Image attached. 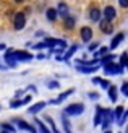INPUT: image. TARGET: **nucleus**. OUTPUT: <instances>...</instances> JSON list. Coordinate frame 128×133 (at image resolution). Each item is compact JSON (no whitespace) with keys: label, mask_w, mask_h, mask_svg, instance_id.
<instances>
[{"label":"nucleus","mask_w":128,"mask_h":133,"mask_svg":"<svg viewBox=\"0 0 128 133\" xmlns=\"http://www.w3.org/2000/svg\"><path fill=\"white\" fill-rule=\"evenodd\" d=\"M104 66V71L107 73V75H120V73L123 71V66L120 65V63H115V62H107L105 65H102Z\"/></svg>","instance_id":"obj_1"},{"label":"nucleus","mask_w":128,"mask_h":133,"mask_svg":"<svg viewBox=\"0 0 128 133\" xmlns=\"http://www.w3.org/2000/svg\"><path fill=\"white\" fill-rule=\"evenodd\" d=\"M84 112V105L81 102H76V104H70L68 107H65V114L66 115H79Z\"/></svg>","instance_id":"obj_2"},{"label":"nucleus","mask_w":128,"mask_h":133,"mask_svg":"<svg viewBox=\"0 0 128 133\" xmlns=\"http://www.w3.org/2000/svg\"><path fill=\"white\" fill-rule=\"evenodd\" d=\"M24 24H26V16H24V13H16V16H15V29L16 31H21L24 28Z\"/></svg>","instance_id":"obj_3"},{"label":"nucleus","mask_w":128,"mask_h":133,"mask_svg":"<svg viewBox=\"0 0 128 133\" xmlns=\"http://www.w3.org/2000/svg\"><path fill=\"white\" fill-rule=\"evenodd\" d=\"M102 15H104L105 19H109V21H113V19H115V16H117V10L113 8V6L109 5V6H105V8H104Z\"/></svg>","instance_id":"obj_4"},{"label":"nucleus","mask_w":128,"mask_h":133,"mask_svg":"<svg viewBox=\"0 0 128 133\" xmlns=\"http://www.w3.org/2000/svg\"><path fill=\"white\" fill-rule=\"evenodd\" d=\"M5 60H6V63H8L10 66H15L16 65V58H15V50L13 49H8L5 52Z\"/></svg>","instance_id":"obj_5"},{"label":"nucleus","mask_w":128,"mask_h":133,"mask_svg":"<svg viewBox=\"0 0 128 133\" xmlns=\"http://www.w3.org/2000/svg\"><path fill=\"white\" fill-rule=\"evenodd\" d=\"M100 23V29H102V32L104 34H110V32L113 31V28H112V21H109V19H102V21H99Z\"/></svg>","instance_id":"obj_6"},{"label":"nucleus","mask_w":128,"mask_h":133,"mask_svg":"<svg viewBox=\"0 0 128 133\" xmlns=\"http://www.w3.org/2000/svg\"><path fill=\"white\" fill-rule=\"evenodd\" d=\"M63 24H65V29H73V28H75V24H76L75 16H70V15L63 16Z\"/></svg>","instance_id":"obj_7"},{"label":"nucleus","mask_w":128,"mask_h":133,"mask_svg":"<svg viewBox=\"0 0 128 133\" xmlns=\"http://www.w3.org/2000/svg\"><path fill=\"white\" fill-rule=\"evenodd\" d=\"M15 58L16 60H31L32 55L26 50H15Z\"/></svg>","instance_id":"obj_8"},{"label":"nucleus","mask_w":128,"mask_h":133,"mask_svg":"<svg viewBox=\"0 0 128 133\" xmlns=\"http://www.w3.org/2000/svg\"><path fill=\"white\" fill-rule=\"evenodd\" d=\"M81 39H83L84 42H89L91 39H92V29L87 28V26H84V28L81 29Z\"/></svg>","instance_id":"obj_9"},{"label":"nucleus","mask_w":128,"mask_h":133,"mask_svg":"<svg viewBox=\"0 0 128 133\" xmlns=\"http://www.w3.org/2000/svg\"><path fill=\"white\" fill-rule=\"evenodd\" d=\"M76 70L79 71V73H94V71H97L99 70V66L97 65H91V66H81V65H78L76 66Z\"/></svg>","instance_id":"obj_10"},{"label":"nucleus","mask_w":128,"mask_h":133,"mask_svg":"<svg viewBox=\"0 0 128 133\" xmlns=\"http://www.w3.org/2000/svg\"><path fill=\"white\" fill-rule=\"evenodd\" d=\"M100 8H96V6H92V8L89 10V18L92 19V21H100Z\"/></svg>","instance_id":"obj_11"},{"label":"nucleus","mask_w":128,"mask_h":133,"mask_svg":"<svg viewBox=\"0 0 128 133\" xmlns=\"http://www.w3.org/2000/svg\"><path fill=\"white\" fill-rule=\"evenodd\" d=\"M15 122H16V125L21 130H28V131H36V128L32 127V125H29V123H26V122H23V120H19V118H15Z\"/></svg>","instance_id":"obj_12"},{"label":"nucleus","mask_w":128,"mask_h":133,"mask_svg":"<svg viewBox=\"0 0 128 133\" xmlns=\"http://www.w3.org/2000/svg\"><path fill=\"white\" fill-rule=\"evenodd\" d=\"M123 37H125V34L123 32H118V34L112 39V42H110V49H115V47H118V44L123 41Z\"/></svg>","instance_id":"obj_13"},{"label":"nucleus","mask_w":128,"mask_h":133,"mask_svg":"<svg viewBox=\"0 0 128 133\" xmlns=\"http://www.w3.org/2000/svg\"><path fill=\"white\" fill-rule=\"evenodd\" d=\"M45 107V102H37V104H34L32 107H29V114H37V112H41L42 109Z\"/></svg>","instance_id":"obj_14"},{"label":"nucleus","mask_w":128,"mask_h":133,"mask_svg":"<svg viewBox=\"0 0 128 133\" xmlns=\"http://www.w3.org/2000/svg\"><path fill=\"white\" fill-rule=\"evenodd\" d=\"M57 10L55 8H47V11H45V16H47V19L49 21H55V18H57Z\"/></svg>","instance_id":"obj_15"},{"label":"nucleus","mask_w":128,"mask_h":133,"mask_svg":"<svg viewBox=\"0 0 128 133\" xmlns=\"http://www.w3.org/2000/svg\"><path fill=\"white\" fill-rule=\"evenodd\" d=\"M73 91H75V89H68V91H65V92H62V94L58 96V99H55V101H52V102H53V104H58V102H62L63 99H66V97H68V96L71 94Z\"/></svg>","instance_id":"obj_16"},{"label":"nucleus","mask_w":128,"mask_h":133,"mask_svg":"<svg viewBox=\"0 0 128 133\" xmlns=\"http://www.w3.org/2000/svg\"><path fill=\"white\" fill-rule=\"evenodd\" d=\"M107 89H109V97H110V101L115 102V101H117V88H115V86H109Z\"/></svg>","instance_id":"obj_17"},{"label":"nucleus","mask_w":128,"mask_h":133,"mask_svg":"<svg viewBox=\"0 0 128 133\" xmlns=\"http://www.w3.org/2000/svg\"><path fill=\"white\" fill-rule=\"evenodd\" d=\"M102 110H104V109H100V107H97V109H96V117H94V125H99L100 122H102Z\"/></svg>","instance_id":"obj_18"},{"label":"nucleus","mask_w":128,"mask_h":133,"mask_svg":"<svg viewBox=\"0 0 128 133\" xmlns=\"http://www.w3.org/2000/svg\"><path fill=\"white\" fill-rule=\"evenodd\" d=\"M120 65H122L123 68H128V55H126V54H122V55H120Z\"/></svg>","instance_id":"obj_19"},{"label":"nucleus","mask_w":128,"mask_h":133,"mask_svg":"<svg viewBox=\"0 0 128 133\" xmlns=\"http://www.w3.org/2000/svg\"><path fill=\"white\" fill-rule=\"evenodd\" d=\"M107 52H109V49H107V47H100V49H99V50H97L94 55H96V58H100L102 55H105Z\"/></svg>","instance_id":"obj_20"},{"label":"nucleus","mask_w":128,"mask_h":133,"mask_svg":"<svg viewBox=\"0 0 128 133\" xmlns=\"http://www.w3.org/2000/svg\"><path fill=\"white\" fill-rule=\"evenodd\" d=\"M36 123L39 125V130H41L42 133H49V128H47V127H45V125H44L41 120H37V118H36Z\"/></svg>","instance_id":"obj_21"},{"label":"nucleus","mask_w":128,"mask_h":133,"mask_svg":"<svg viewBox=\"0 0 128 133\" xmlns=\"http://www.w3.org/2000/svg\"><path fill=\"white\" fill-rule=\"evenodd\" d=\"M76 49H78V45H71V47L68 49V52H66V55H65V58H70L73 54L76 52Z\"/></svg>","instance_id":"obj_22"},{"label":"nucleus","mask_w":128,"mask_h":133,"mask_svg":"<svg viewBox=\"0 0 128 133\" xmlns=\"http://www.w3.org/2000/svg\"><path fill=\"white\" fill-rule=\"evenodd\" d=\"M100 60V65H105L107 62H110V60H113V55H107L105 54V57H102V58H99Z\"/></svg>","instance_id":"obj_23"},{"label":"nucleus","mask_w":128,"mask_h":133,"mask_svg":"<svg viewBox=\"0 0 128 133\" xmlns=\"http://www.w3.org/2000/svg\"><path fill=\"white\" fill-rule=\"evenodd\" d=\"M57 11H60L62 16H66V6H65V3H58V10Z\"/></svg>","instance_id":"obj_24"},{"label":"nucleus","mask_w":128,"mask_h":133,"mask_svg":"<svg viewBox=\"0 0 128 133\" xmlns=\"http://www.w3.org/2000/svg\"><path fill=\"white\" fill-rule=\"evenodd\" d=\"M23 105V101H11L10 102V107L11 109H18V107H21Z\"/></svg>","instance_id":"obj_25"},{"label":"nucleus","mask_w":128,"mask_h":133,"mask_svg":"<svg viewBox=\"0 0 128 133\" xmlns=\"http://www.w3.org/2000/svg\"><path fill=\"white\" fill-rule=\"evenodd\" d=\"M122 115H123V107H122V105H118L117 110H115V117L120 120V118H122Z\"/></svg>","instance_id":"obj_26"},{"label":"nucleus","mask_w":128,"mask_h":133,"mask_svg":"<svg viewBox=\"0 0 128 133\" xmlns=\"http://www.w3.org/2000/svg\"><path fill=\"white\" fill-rule=\"evenodd\" d=\"M2 130H6V131H15V127L10 123H2Z\"/></svg>","instance_id":"obj_27"},{"label":"nucleus","mask_w":128,"mask_h":133,"mask_svg":"<svg viewBox=\"0 0 128 133\" xmlns=\"http://www.w3.org/2000/svg\"><path fill=\"white\" fill-rule=\"evenodd\" d=\"M45 84H47V88H52V89H53V88H58V83L53 81V79H52V81H47Z\"/></svg>","instance_id":"obj_28"},{"label":"nucleus","mask_w":128,"mask_h":133,"mask_svg":"<svg viewBox=\"0 0 128 133\" xmlns=\"http://www.w3.org/2000/svg\"><path fill=\"white\" fill-rule=\"evenodd\" d=\"M99 84L102 86V88H105V89H107V88H109V86H110V84H109V81H107V79H100V83H99Z\"/></svg>","instance_id":"obj_29"},{"label":"nucleus","mask_w":128,"mask_h":133,"mask_svg":"<svg viewBox=\"0 0 128 133\" xmlns=\"http://www.w3.org/2000/svg\"><path fill=\"white\" fill-rule=\"evenodd\" d=\"M118 3L122 8H128V0H118Z\"/></svg>","instance_id":"obj_30"},{"label":"nucleus","mask_w":128,"mask_h":133,"mask_svg":"<svg viewBox=\"0 0 128 133\" xmlns=\"http://www.w3.org/2000/svg\"><path fill=\"white\" fill-rule=\"evenodd\" d=\"M122 91H123V92H126V91H128V81H126V83H123V86H122Z\"/></svg>","instance_id":"obj_31"},{"label":"nucleus","mask_w":128,"mask_h":133,"mask_svg":"<svg viewBox=\"0 0 128 133\" xmlns=\"http://www.w3.org/2000/svg\"><path fill=\"white\" fill-rule=\"evenodd\" d=\"M100 79H102V78H92V83H94V84H99Z\"/></svg>","instance_id":"obj_32"},{"label":"nucleus","mask_w":128,"mask_h":133,"mask_svg":"<svg viewBox=\"0 0 128 133\" xmlns=\"http://www.w3.org/2000/svg\"><path fill=\"white\" fill-rule=\"evenodd\" d=\"M29 101H31V97H29V96H26V97L23 99V104H28Z\"/></svg>","instance_id":"obj_33"},{"label":"nucleus","mask_w":128,"mask_h":133,"mask_svg":"<svg viewBox=\"0 0 128 133\" xmlns=\"http://www.w3.org/2000/svg\"><path fill=\"white\" fill-rule=\"evenodd\" d=\"M15 2H18V3H19V2H23V0H15Z\"/></svg>","instance_id":"obj_34"},{"label":"nucleus","mask_w":128,"mask_h":133,"mask_svg":"<svg viewBox=\"0 0 128 133\" xmlns=\"http://www.w3.org/2000/svg\"><path fill=\"white\" fill-rule=\"evenodd\" d=\"M125 96H126V97H128V91H126V92H125Z\"/></svg>","instance_id":"obj_35"}]
</instances>
